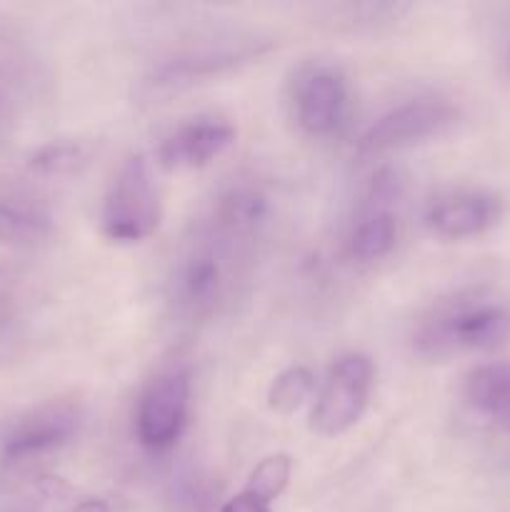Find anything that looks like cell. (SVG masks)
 <instances>
[{"label": "cell", "mask_w": 510, "mask_h": 512, "mask_svg": "<svg viewBox=\"0 0 510 512\" xmlns=\"http://www.w3.org/2000/svg\"><path fill=\"white\" fill-rule=\"evenodd\" d=\"M398 235L400 223L398 215L393 213V205L363 200L353 230H350V255L358 263H378L393 253Z\"/></svg>", "instance_id": "4fadbf2b"}, {"label": "cell", "mask_w": 510, "mask_h": 512, "mask_svg": "<svg viewBox=\"0 0 510 512\" xmlns=\"http://www.w3.org/2000/svg\"><path fill=\"white\" fill-rule=\"evenodd\" d=\"M315 390V375L303 365L283 370L278 378L273 380L268 390V405L270 410L280 415H290L313 395Z\"/></svg>", "instance_id": "ac0fdd59"}, {"label": "cell", "mask_w": 510, "mask_h": 512, "mask_svg": "<svg viewBox=\"0 0 510 512\" xmlns=\"http://www.w3.org/2000/svg\"><path fill=\"white\" fill-rule=\"evenodd\" d=\"M190 368L173 363L160 370L143 390L135 413V433L148 450H168L183 435L190 413Z\"/></svg>", "instance_id": "8992f818"}, {"label": "cell", "mask_w": 510, "mask_h": 512, "mask_svg": "<svg viewBox=\"0 0 510 512\" xmlns=\"http://www.w3.org/2000/svg\"><path fill=\"white\" fill-rule=\"evenodd\" d=\"M93 148L80 140H63V143H50L40 148L30 158V170L45 178H63V175L80 173L90 163Z\"/></svg>", "instance_id": "e0dca14e"}, {"label": "cell", "mask_w": 510, "mask_h": 512, "mask_svg": "<svg viewBox=\"0 0 510 512\" xmlns=\"http://www.w3.org/2000/svg\"><path fill=\"white\" fill-rule=\"evenodd\" d=\"M235 143V128L220 118H195L178 125L158 148L165 170L205 168Z\"/></svg>", "instance_id": "7c38bea8"}, {"label": "cell", "mask_w": 510, "mask_h": 512, "mask_svg": "<svg viewBox=\"0 0 510 512\" xmlns=\"http://www.w3.org/2000/svg\"><path fill=\"white\" fill-rule=\"evenodd\" d=\"M503 218L500 195L483 188H458L435 195L425 208V225L430 233L448 240L478 238Z\"/></svg>", "instance_id": "30bf717a"}, {"label": "cell", "mask_w": 510, "mask_h": 512, "mask_svg": "<svg viewBox=\"0 0 510 512\" xmlns=\"http://www.w3.org/2000/svg\"><path fill=\"white\" fill-rule=\"evenodd\" d=\"M83 425V410L73 400H48L25 410L0 435V458L23 463L65 448Z\"/></svg>", "instance_id": "ba28073f"}, {"label": "cell", "mask_w": 510, "mask_h": 512, "mask_svg": "<svg viewBox=\"0 0 510 512\" xmlns=\"http://www.w3.org/2000/svg\"><path fill=\"white\" fill-rule=\"evenodd\" d=\"M270 218V198L255 180L240 178L215 195L203 223L225 238L253 248Z\"/></svg>", "instance_id": "8fae6325"}, {"label": "cell", "mask_w": 510, "mask_h": 512, "mask_svg": "<svg viewBox=\"0 0 510 512\" xmlns=\"http://www.w3.org/2000/svg\"><path fill=\"white\" fill-rule=\"evenodd\" d=\"M375 370L370 358L343 355L330 368L313 410V430L320 435H340L353 428L368 408Z\"/></svg>", "instance_id": "9c48e42d"}, {"label": "cell", "mask_w": 510, "mask_h": 512, "mask_svg": "<svg viewBox=\"0 0 510 512\" xmlns=\"http://www.w3.org/2000/svg\"><path fill=\"white\" fill-rule=\"evenodd\" d=\"M250 250L200 223L173 263L170 293L175 310L190 320L218 313L233 298Z\"/></svg>", "instance_id": "6da1fadb"}, {"label": "cell", "mask_w": 510, "mask_h": 512, "mask_svg": "<svg viewBox=\"0 0 510 512\" xmlns=\"http://www.w3.org/2000/svg\"><path fill=\"white\" fill-rule=\"evenodd\" d=\"M465 398L480 415L510 425V363H488L465 380Z\"/></svg>", "instance_id": "9a60e30c"}, {"label": "cell", "mask_w": 510, "mask_h": 512, "mask_svg": "<svg viewBox=\"0 0 510 512\" xmlns=\"http://www.w3.org/2000/svg\"><path fill=\"white\" fill-rule=\"evenodd\" d=\"M290 113L310 138H328L345 125L350 113V83L328 60H310L290 80Z\"/></svg>", "instance_id": "5b68a950"}, {"label": "cell", "mask_w": 510, "mask_h": 512, "mask_svg": "<svg viewBox=\"0 0 510 512\" xmlns=\"http://www.w3.org/2000/svg\"><path fill=\"white\" fill-rule=\"evenodd\" d=\"M505 68H508L510 73V43H508V50H505Z\"/></svg>", "instance_id": "ffe728a7"}, {"label": "cell", "mask_w": 510, "mask_h": 512, "mask_svg": "<svg viewBox=\"0 0 510 512\" xmlns=\"http://www.w3.org/2000/svg\"><path fill=\"white\" fill-rule=\"evenodd\" d=\"M53 233V218L33 200L0 198V243L35 245Z\"/></svg>", "instance_id": "2e32d148"}, {"label": "cell", "mask_w": 510, "mask_h": 512, "mask_svg": "<svg viewBox=\"0 0 510 512\" xmlns=\"http://www.w3.org/2000/svg\"><path fill=\"white\" fill-rule=\"evenodd\" d=\"M273 40L258 35H223V38L195 40L193 45L165 55L150 73L155 88H183L263 58Z\"/></svg>", "instance_id": "277c9868"}, {"label": "cell", "mask_w": 510, "mask_h": 512, "mask_svg": "<svg viewBox=\"0 0 510 512\" xmlns=\"http://www.w3.org/2000/svg\"><path fill=\"white\" fill-rule=\"evenodd\" d=\"M75 512H108V505H103L100 500H85L75 508Z\"/></svg>", "instance_id": "d6986e66"}, {"label": "cell", "mask_w": 510, "mask_h": 512, "mask_svg": "<svg viewBox=\"0 0 510 512\" xmlns=\"http://www.w3.org/2000/svg\"><path fill=\"white\" fill-rule=\"evenodd\" d=\"M290 470L293 463L283 453L260 460L245 488L223 505V512H270L275 500L288 488Z\"/></svg>", "instance_id": "5bb4252c"}, {"label": "cell", "mask_w": 510, "mask_h": 512, "mask_svg": "<svg viewBox=\"0 0 510 512\" xmlns=\"http://www.w3.org/2000/svg\"><path fill=\"white\" fill-rule=\"evenodd\" d=\"M510 340V305L485 290H460L438 300L413 333V348L425 358L495 350Z\"/></svg>", "instance_id": "7a4b0ae2"}, {"label": "cell", "mask_w": 510, "mask_h": 512, "mask_svg": "<svg viewBox=\"0 0 510 512\" xmlns=\"http://www.w3.org/2000/svg\"><path fill=\"white\" fill-rule=\"evenodd\" d=\"M458 108L443 98H413L380 115L360 138V150L370 155L403 150L440 138L458 123Z\"/></svg>", "instance_id": "52a82bcc"}, {"label": "cell", "mask_w": 510, "mask_h": 512, "mask_svg": "<svg viewBox=\"0 0 510 512\" xmlns=\"http://www.w3.org/2000/svg\"><path fill=\"white\" fill-rule=\"evenodd\" d=\"M160 225V195L143 155H128L115 170L103 198L100 228L113 243H140Z\"/></svg>", "instance_id": "3957f363"}]
</instances>
